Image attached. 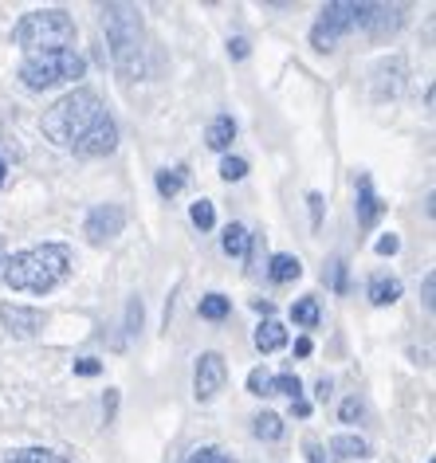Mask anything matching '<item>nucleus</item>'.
<instances>
[{"mask_svg":"<svg viewBox=\"0 0 436 463\" xmlns=\"http://www.w3.org/2000/svg\"><path fill=\"white\" fill-rule=\"evenodd\" d=\"M43 134L79 157H107L118 146V126H114L95 90L83 87L67 90L63 99H55L43 110Z\"/></svg>","mask_w":436,"mask_h":463,"instance_id":"1","label":"nucleus"},{"mask_svg":"<svg viewBox=\"0 0 436 463\" xmlns=\"http://www.w3.org/2000/svg\"><path fill=\"white\" fill-rule=\"evenodd\" d=\"M67 271H71V251H67V244H36L28 251H16L13 260H5L0 283L13 287V291L48 295L67 279Z\"/></svg>","mask_w":436,"mask_h":463,"instance_id":"2","label":"nucleus"},{"mask_svg":"<svg viewBox=\"0 0 436 463\" xmlns=\"http://www.w3.org/2000/svg\"><path fill=\"white\" fill-rule=\"evenodd\" d=\"M102 28H107L110 60L122 79L146 75V28L134 5H102Z\"/></svg>","mask_w":436,"mask_h":463,"instance_id":"3","label":"nucleus"},{"mask_svg":"<svg viewBox=\"0 0 436 463\" xmlns=\"http://www.w3.org/2000/svg\"><path fill=\"white\" fill-rule=\"evenodd\" d=\"M16 43L28 55L36 52H63L75 43V20L63 13V8H40V13H28L16 24Z\"/></svg>","mask_w":436,"mask_h":463,"instance_id":"4","label":"nucleus"},{"mask_svg":"<svg viewBox=\"0 0 436 463\" xmlns=\"http://www.w3.org/2000/svg\"><path fill=\"white\" fill-rule=\"evenodd\" d=\"M83 75H87V60L75 48L36 52V55H24V63H20V83L28 90H52L60 83H75Z\"/></svg>","mask_w":436,"mask_h":463,"instance_id":"5","label":"nucleus"},{"mask_svg":"<svg viewBox=\"0 0 436 463\" xmlns=\"http://www.w3.org/2000/svg\"><path fill=\"white\" fill-rule=\"evenodd\" d=\"M354 28H362V5H354V0H335V5H327L323 13H318V20H315L311 48L335 52L338 40H346Z\"/></svg>","mask_w":436,"mask_h":463,"instance_id":"6","label":"nucleus"},{"mask_svg":"<svg viewBox=\"0 0 436 463\" xmlns=\"http://www.w3.org/2000/svg\"><path fill=\"white\" fill-rule=\"evenodd\" d=\"M228 381V365L221 354H201L197 357V369H193V397H197L201 404H209L216 392L224 389Z\"/></svg>","mask_w":436,"mask_h":463,"instance_id":"7","label":"nucleus"},{"mask_svg":"<svg viewBox=\"0 0 436 463\" xmlns=\"http://www.w3.org/2000/svg\"><path fill=\"white\" fill-rule=\"evenodd\" d=\"M122 228H126V208L122 204H95L90 216H87V224H83V232L95 240V244L122 236Z\"/></svg>","mask_w":436,"mask_h":463,"instance_id":"8","label":"nucleus"},{"mask_svg":"<svg viewBox=\"0 0 436 463\" xmlns=\"http://www.w3.org/2000/svg\"><path fill=\"white\" fill-rule=\"evenodd\" d=\"M405 24V8L397 5H362V28L370 32V40H389Z\"/></svg>","mask_w":436,"mask_h":463,"instance_id":"9","label":"nucleus"},{"mask_svg":"<svg viewBox=\"0 0 436 463\" xmlns=\"http://www.w3.org/2000/svg\"><path fill=\"white\" fill-rule=\"evenodd\" d=\"M0 322L8 326V334H16V338H32V334H40L48 326V315L36 307H16V303H0Z\"/></svg>","mask_w":436,"mask_h":463,"instance_id":"10","label":"nucleus"},{"mask_svg":"<svg viewBox=\"0 0 436 463\" xmlns=\"http://www.w3.org/2000/svg\"><path fill=\"white\" fill-rule=\"evenodd\" d=\"M405 60L393 55V60H382L374 67V99L385 102V99H397L401 90H405Z\"/></svg>","mask_w":436,"mask_h":463,"instance_id":"11","label":"nucleus"},{"mask_svg":"<svg viewBox=\"0 0 436 463\" xmlns=\"http://www.w3.org/2000/svg\"><path fill=\"white\" fill-rule=\"evenodd\" d=\"M354 189H358V224H362V228H374L377 220H382L385 204H382V196L374 193L370 173H358V181H354Z\"/></svg>","mask_w":436,"mask_h":463,"instance_id":"12","label":"nucleus"},{"mask_svg":"<svg viewBox=\"0 0 436 463\" xmlns=\"http://www.w3.org/2000/svg\"><path fill=\"white\" fill-rule=\"evenodd\" d=\"M232 137H236V122L228 118V114H216L209 122V130H204V142H209V149H216V154H224V149L232 146Z\"/></svg>","mask_w":436,"mask_h":463,"instance_id":"13","label":"nucleus"},{"mask_svg":"<svg viewBox=\"0 0 436 463\" xmlns=\"http://www.w3.org/2000/svg\"><path fill=\"white\" fill-rule=\"evenodd\" d=\"M283 345H287V330L275 318H263L260 330H256V350L260 354H275V350H283Z\"/></svg>","mask_w":436,"mask_h":463,"instance_id":"14","label":"nucleus"},{"mask_svg":"<svg viewBox=\"0 0 436 463\" xmlns=\"http://www.w3.org/2000/svg\"><path fill=\"white\" fill-rule=\"evenodd\" d=\"M221 244H224V251H228L232 260H244V256H248V248H251V232H248L244 224H228Z\"/></svg>","mask_w":436,"mask_h":463,"instance_id":"15","label":"nucleus"},{"mask_svg":"<svg viewBox=\"0 0 436 463\" xmlns=\"http://www.w3.org/2000/svg\"><path fill=\"white\" fill-rule=\"evenodd\" d=\"M189 184V169L185 165H174V169H162L157 173V193L166 196V201H174V196Z\"/></svg>","mask_w":436,"mask_h":463,"instance_id":"16","label":"nucleus"},{"mask_svg":"<svg viewBox=\"0 0 436 463\" xmlns=\"http://www.w3.org/2000/svg\"><path fill=\"white\" fill-rule=\"evenodd\" d=\"M330 456H338V459H365L370 456V444H365L362 436H335L330 439Z\"/></svg>","mask_w":436,"mask_h":463,"instance_id":"17","label":"nucleus"},{"mask_svg":"<svg viewBox=\"0 0 436 463\" xmlns=\"http://www.w3.org/2000/svg\"><path fill=\"white\" fill-rule=\"evenodd\" d=\"M268 275H271V283H295L303 275V263L295 256H271Z\"/></svg>","mask_w":436,"mask_h":463,"instance_id":"18","label":"nucleus"},{"mask_svg":"<svg viewBox=\"0 0 436 463\" xmlns=\"http://www.w3.org/2000/svg\"><path fill=\"white\" fill-rule=\"evenodd\" d=\"M365 295H370L374 307H393L397 298H401V279H374Z\"/></svg>","mask_w":436,"mask_h":463,"instance_id":"19","label":"nucleus"},{"mask_svg":"<svg viewBox=\"0 0 436 463\" xmlns=\"http://www.w3.org/2000/svg\"><path fill=\"white\" fill-rule=\"evenodd\" d=\"M251 432H256V439H268V444H275V439H283V420L275 412H260L256 420H251Z\"/></svg>","mask_w":436,"mask_h":463,"instance_id":"20","label":"nucleus"},{"mask_svg":"<svg viewBox=\"0 0 436 463\" xmlns=\"http://www.w3.org/2000/svg\"><path fill=\"white\" fill-rule=\"evenodd\" d=\"M5 463H71V459L55 456V451H48V448H20V451H8Z\"/></svg>","mask_w":436,"mask_h":463,"instance_id":"21","label":"nucleus"},{"mask_svg":"<svg viewBox=\"0 0 436 463\" xmlns=\"http://www.w3.org/2000/svg\"><path fill=\"white\" fill-rule=\"evenodd\" d=\"M275 392H283V397L299 401V397H303V381L295 377V373H280V377L268 381V397H275Z\"/></svg>","mask_w":436,"mask_h":463,"instance_id":"22","label":"nucleus"},{"mask_svg":"<svg viewBox=\"0 0 436 463\" xmlns=\"http://www.w3.org/2000/svg\"><path fill=\"white\" fill-rule=\"evenodd\" d=\"M197 310H201V318H209V322H224L228 310H232V303H228L224 295H204Z\"/></svg>","mask_w":436,"mask_h":463,"instance_id":"23","label":"nucleus"},{"mask_svg":"<svg viewBox=\"0 0 436 463\" xmlns=\"http://www.w3.org/2000/svg\"><path fill=\"white\" fill-rule=\"evenodd\" d=\"M291 318L299 322V326H307V330H311V326H318V303H315L311 295H307V298H299V303L291 307Z\"/></svg>","mask_w":436,"mask_h":463,"instance_id":"24","label":"nucleus"},{"mask_svg":"<svg viewBox=\"0 0 436 463\" xmlns=\"http://www.w3.org/2000/svg\"><path fill=\"white\" fill-rule=\"evenodd\" d=\"M189 216H193V224H197L201 232H209V228L216 224V208H213V201H197Z\"/></svg>","mask_w":436,"mask_h":463,"instance_id":"25","label":"nucleus"},{"mask_svg":"<svg viewBox=\"0 0 436 463\" xmlns=\"http://www.w3.org/2000/svg\"><path fill=\"white\" fill-rule=\"evenodd\" d=\"M221 177L232 184V181H244L248 177V161L244 157H224L221 161Z\"/></svg>","mask_w":436,"mask_h":463,"instance_id":"26","label":"nucleus"},{"mask_svg":"<svg viewBox=\"0 0 436 463\" xmlns=\"http://www.w3.org/2000/svg\"><path fill=\"white\" fill-rule=\"evenodd\" d=\"M185 463H236V459L228 456V451H221V448H197Z\"/></svg>","mask_w":436,"mask_h":463,"instance_id":"27","label":"nucleus"},{"mask_svg":"<svg viewBox=\"0 0 436 463\" xmlns=\"http://www.w3.org/2000/svg\"><path fill=\"white\" fill-rule=\"evenodd\" d=\"M268 381H271V373L251 369V373H248V392H251V397H268Z\"/></svg>","mask_w":436,"mask_h":463,"instance_id":"28","label":"nucleus"},{"mask_svg":"<svg viewBox=\"0 0 436 463\" xmlns=\"http://www.w3.org/2000/svg\"><path fill=\"white\" fill-rule=\"evenodd\" d=\"M75 373H79V377H99V373H102V362H99V357H79V362H75Z\"/></svg>","mask_w":436,"mask_h":463,"instance_id":"29","label":"nucleus"},{"mask_svg":"<svg viewBox=\"0 0 436 463\" xmlns=\"http://www.w3.org/2000/svg\"><path fill=\"white\" fill-rule=\"evenodd\" d=\"M126 330L130 334L142 330V303H137V298H130V310H126Z\"/></svg>","mask_w":436,"mask_h":463,"instance_id":"30","label":"nucleus"},{"mask_svg":"<svg viewBox=\"0 0 436 463\" xmlns=\"http://www.w3.org/2000/svg\"><path fill=\"white\" fill-rule=\"evenodd\" d=\"M330 283H335V291H338V295L346 291V263H342V260L330 263Z\"/></svg>","mask_w":436,"mask_h":463,"instance_id":"31","label":"nucleus"},{"mask_svg":"<svg viewBox=\"0 0 436 463\" xmlns=\"http://www.w3.org/2000/svg\"><path fill=\"white\" fill-rule=\"evenodd\" d=\"M362 416V401L358 397H350V401H342V424H354Z\"/></svg>","mask_w":436,"mask_h":463,"instance_id":"32","label":"nucleus"},{"mask_svg":"<svg viewBox=\"0 0 436 463\" xmlns=\"http://www.w3.org/2000/svg\"><path fill=\"white\" fill-rule=\"evenodd\" d=\"M397 248H401V240L393 236V232H385V236L377 240V256H397Z\"/></svg>","mask_w":436,"mask_h":463,"instance_id":"33","label":"nucleus"},{"mask_svg":"<svg viewBox=\"0 0 436 463\" xmlns=\"http://www.w3.org/2000/svg\"><path fill=\"white\" fill-rule=\"evenodd\" d=\"M248 40L244 36H236V40H228V55H232V60H248Z\"/></svg>","mask_w":436,"mask_h":463,"instance_id":"34","label":"nucleus"},{"mask_svg":"<svg viewBox=\"0 0 436 463\" xmlns=\"http://www.w3.org/2000/svg\"><path fill=\"white\" fill-rule=\"evenodd\" d=\"M303 451H307V463H327V451L315 444V439H307L303 444Z\"/></svg>","mask_w":436,"mask_h":463,"instance_id":"35","label":"nucleus"},{"mask_svg":"<svg viewBox=\"0 0 436 463\" xmlns=\"http://www.w3.org/2000/svg\"><path fill=\"white\" fill-rule=\"evenodd\" d=\"M307 204H311V220L318 224V220H323V196L311 193V196H307Z\"/></svg>","mask_w":436,"mask_h":463,"instance_id":"36","label":"nucleus"},{"mask_svg":"<svg viewBox=\"0 0 436 463\" xmlns=\"http://www.w3.org/2000/svg\"><path fill=\"white\" fill-rule=\"evenodd\" d=\"M291 412H295V416H311V404L299 397V401H291Z\"/></svg>","mask_w":436,"mask_h":463,"instance_id":"37","label":"nucleus"},{"mask_svg":"<svg viewBox=\"0 0 436 463\" xmlns=\"http://www.w3.org/2000/svg\"><path fill=\"white\" fill-rule=\"evenodd\" d=\"M295 354H299V357L311 354V338H299V342H295Z\"/></svg>","mask_w":436,"mask_h":463,"instance_id":"38","label":"nucleus"},{"mask_svg":"<svg viewBox=\"0 0 436 463\" xmlns=\"http://www.w3.org/2000/svg\"><path fill=\"white\" fill-rule=\"evenodd\" d=\"M114 409H118V397H114V392H110V397H107V420L114 416Z\"/></svg>","mask_w":436,"mask_h":463,"instance_id":"39","label":"nucleus"},{"mask_svg":"<svg viewBox=\"0 0 436 463\" xmlns=\"http://www.w3.org/2000/svg\"><path fill=\"white\" fill-rule=\"evenodd\" d=\"M5 260H8V256H5V244H0V271H5Z\"/></svg>","mask_w":436,"mask_h":463,"instance_id":"40","label":"nucleus"},{"mask_svg":"<svg viewBox=\"0 0 436 463\" xmlns=\"http://www.w3.org/2000/svg\"><path fill=\"white\" fill-rule=\"evenodd\" d=\"M0 181H5V161H0Z\"/></svg>","mask_w":436,"mask_h":463,"instance_id":"41","label":"nucleus"}]
</instances>
